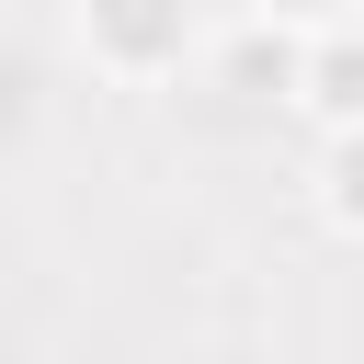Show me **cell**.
Instances as JSON below:
<instances>
[{
	"mask_svg": "<svg viewBox=\"0 0 364 364\" xmlns=\"http://www.w3.org/2000/svg\"><path fill=\"white\" fill-rule=\"evenodd\" d=\"M68 23H80V57L102 68V80H171L182 57H193V0H68Z\"/></svg>",
	"mask_w": 364,
	"mask_h": 364,
	"instance_id": "obj_1",
	"label": "cell"
},
{
	"mask_svg": "<svg viewBox=\"0 0 364 364\" xmlns=\"http://www.w3.org/2000/svg\"><path fill=\"white\" fill-rule=\"evenodd\" d=\"M296 114H307L318 136H353V125H364V23H330V34H307Z\"/></svg>",
	"mask_w": 364,
	"mask_h": 364,
	"instance_id": "obj_2",
	"label": "cell"
},
{
	"mask_svg": "<svg viewBox=\"0 0 364 364\" xmlns=\"http://www.w3.org/2000/svg\"><path fill=\"white\" fill-rule=\"evenodd\" d=\"M296 68H307V34H284V23H250L228 46V91H250V102H296Z\"/></svg>",
	"mask_w": 364,
	"mask_h": 364,
	"instance_id": "obj_3",
	"label": "cell"
},
{
	"mask_svg": "<svg viewBox=\"0 0 364 364\" xmlns=\"http://www.w3.org/2000/svg\"><path fill=\"white\" fill-rule=\"evenodd\" d=\"M318 216H330L341 239H364V125L318 148Z\"/></svg>",
	"mask_w": 364,
	"mask_h": 364,
	"instance_id": "obj_4",
	"label": "cell"
},
{
	"mask_svg": "<svg viewBox=\"0 0 364 364\" xmlns=\"http://www.w3.org/2000/svg\"><path fill=\"white\" fill-rule=\"evenodd\" d=\"M250 23H284V34H330V23H353V0H250Z\"/></svg>",
	"mask_w": 364,
	"mask_h": 364,
	"instance_id": "obj_5",
	"label": "cell"
}]
</instances>
